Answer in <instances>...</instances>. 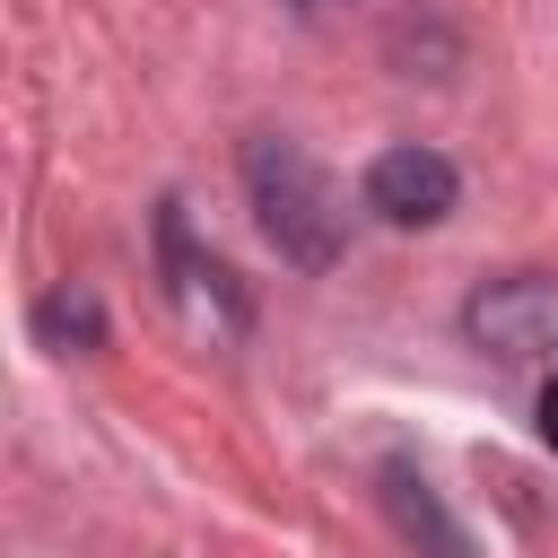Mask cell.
I'll use <instances>...</instances> for the list:
<instances>
[{
    "label": "cell",
    "instance_id": "cell-1",
    "mask_svg": "<svg viewBox=\"0 0 558 558\" xmlns=\"http://www.w3.org/2000/svg\"><path fill=\"white\" fill-rule=\"evenodd\" d=\"M244 183H253V209H262V235L279 244V262H296V270L340 262L349 209H340L331 174H323L296 140H253V148H244Z\"/></svg>",
    "mask_w": 558,
    "mask_h": 558
},
{
    "label": "cell",
    "instance_id": "cell-2",
    "mask_svg": "<svg viewBox=\"0 0 558 558\" xmlns=\"http://www.w3.org/2000/svg\"><path fill=\"white\" fill-rule=\"evenodd\" d=\"M453 201H462V174H453V157H436V148H384L375 166H366V209L384 218V227H436V218H453Z\"/></svg>",
    "mask_w": 558,
    "mask_h": 558
},
{
    "label": "cell",
    "instance_id": "cell-3",
    "mask_svg": "<svg viewBox=\"0 0 558 558\" xmlns=\"http://www.w3.org/2000/svg\"><path fill=\"white\" fill-rule=\"evenodd\" d=\"M462 331L488 349V357H532V349H558V279H497L462 305Z\"/></svg>",
    "mask_w": 558,
    "mask_h": 558
},
{
    "label": "cell",
    "instance_id": "cell-4",
    "mask_svg": "<svg viewBox=\"0 0 558 558\" xmlns=\"http://www.w3.org/2000/svg\"><path fill=\"white\" fill-rule=\"evenodd\" d=\"M375 480H384V514H392V532H401L410 549H427V558H471L462 523L436 506V488H427V471H418V462H384Z\"/></svg>",
    "mask_w": 558,
    "mask_h": 558
},
{
    "label": "cell",
    "instance_id": "cell-5",
    "mask_svg": "<svg viewBox=\"0 0 558 558\" xmlns=\"http://www.w3.org/2000/svg\"><path fill=\"white\" fill-rule=\"evenodd\" d=\"M532 410H541V445H549V453H558V375H549V384H541V401H532Z\"/></svg>",
    "mask_w": 558,
    "mask_h": 558
}]
</instances>
